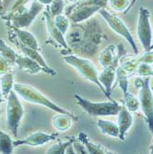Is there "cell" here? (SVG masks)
Listing matches in <instances>:
<instances>
[{
	"mask_svg": "<svg viewBox=\"0 0 153 154\" xmlns=\"http://www.w3.org/2000/svg\"><path fill=\"white\" fill-rule=\"evenodd\" d=\"M43 8L44 5L35 0H17L7 17L10 25L22 29L29 27Z\"/></svg>",
	"mask_w": 153,
	"mask_h": 154,
	"instance_id": "obj_1",
	"label": "cell"
},
{
	"mask_svg": "<svg viewBox=\"0 0 153 154\" xmlns=\"http://www.w3.org/2000/svg\"><path fill=\"white\" fill-rule=\"evenodd\" d=\"M13 90L18 93V95H20L22 99H24L27 102L45 106V107L51 109L52 111L57 112L58 114L68 115L74 119V121L78 120V117L76 116L73 113H71L70 111H68V110L57 105V103H54L50 99H48L45 95H44L41 91H39L37 89H35L32 86L27 85V84L15 83L14 84Z\"/></svg>",
	"mask_w": 153,
	"mask_h": 154,
	"instance_id": "obj_2",
	"label": "cell"
},
{
	"mask_svg": "<svg viewBox=\"0 0 153 154\" xmlns=\"http://www.w3.org/2000/svg\"><path fill=\"white\" fill-rule=\"evenodd\" d=\"M74 98L76 103L84 110L87 114L95 117L117 116L121 109V105L115 100H109L108 102H92L85 99L78 94H75Z\"/></svg>",
	"mask_w": 153,
	"mask_h": 154,
	"instance_id": "obj_3",
	"label": "cell"
},
{
	"mask_svg": "<svg viewBox=\"0 0 153 154\" xmlns=\"http://www.w3.org/2000/svg\"><path fill=\"white\" fill-rule=\"evenodd\" d=\"M64 60L72 67H74L78 72V74L89 81L94 83L98 87L103 94L107 97V93L105 89L103 87L99 80V72L95 65L89 59L77 57L75 54H68L64 57Z\"/></svg>",
	"mask_w": 153,
	"mask_h": 154,
	"instance_id": "obj_4",
	"label": "cell"
},
{
	"mask_svg": "<svg viewBox=\"0 0 153 154\" xmlns=\"http://www.w3.org/2000/svg\"><path fill=\"white\" fill-rule=\"evenodd\" d=\"M24 115V109L17 96V92L12 90L8 96L7 104V121L8 128L13 136L17 137L20 121Z\"/></svg>",
	"mask_w": 153,
	"mask_h": 154,
	"instance_id": "obj_5",
	"label": "cell"
},
{
	"mask_svg": "<svg viewBox=\"0 0 153 154\" xmlns=\"http://www.w3.org/2000/svg\"><path fill=\"white\" fill-rule=\"evenodd\" d=\"M98 12L103 18V20L106 21V23L109 25L111 29H112L115 33H117L118 35L122 36L124 39H126L127 41V43L130 45L134 53L136 55L138 54V49H137V46L136 44V41L134 39V37L132 36L128 27L126 25V23H124L120 18L115 16L114 14L110 13L108 10H106L103 8H102Z\"/></svg>",
	"mask_w": 153,
	"mask_h": 154,
	"instance_id": "obj_6",
	"label": "cell"
},
{
	"mask_svg": "<svg viewBox=\"0 0 153 154\" xmlns=\"http://www.w3.org/2000/svg\"><path fill=\"white\" fill-rule=\"evenodd\" d=\"M150 12L148 8L140 7L138 11L136 35L145 51L150 50L152 44V30L150 25Z\"/></svg>",
	"mask_w": 153,
	"mask_h": 154,
	"instance_id": "obj_7",
	"label": "cell"
},
{
	"mask_svg": "<svg viewBox=\"0 0 153 154\" xmlns=\"http://www.w3.org/2000/svg\"><path fill=\"white\" fill-rule=\"evenodd\" d=\"M139 103L142 113L145 116L148 128L153 134V92L149 84L148 77H144L139 87Z\"/></svg>",
	"mask_w": 153,
	"mask_h": 154,
	"instance_id": "obj_8",
	"label": "cell"
},
{
	"mask_svg": "<svg viewBox=\"0 0 153 154\" xmlns=\"http://www.w3.org/2000/svg\"><path fill=\"white\" fill-rule=\"evenodd\" d=\"M102 8V6L97 4L82 2L68 8V9L66 10V15L68 16V19H70L73 22L79 23L89 20Z\"/></svg>",
	"mask_w": 153,
	"mask_h": 154,
	"instance_id": "obj_9",
	"label": "cell"
},
{
	"mask_svg": "<svg viewBox=\"0 0 153 154\" xmlns=\"http://www.w3.org/2000/svg\"><path fill=\"white\" fill-rule=\"evenodd\" d=\"M57 136L58 134H49L45 132L38 131V132L32 133L30 136H28L24 139H19V140L13 141V144H14V147L20 146V145H29L32 147L43 146L45 143L54 140Z\"/></svg>",
	"mask_w": 153,
	"mask_h": 154,
	"instance_id": "obj_10",
	"label": "cell"
},
{
	"mask_svg": "<svg viewBox=\"0 0 153 154\" xmlns=\"http://www.w3.org/2000/svg\"><path fill=\"white\" fill-rule=\"evenodd\" d=\"M11 32L14 36V39L11 38V40L14 43H19L29 48L40 50L37 39L32 33L27 32L26 30H22L20 28L14 27L12 25H11Z\"/></svg>",
	"mask_w": 153,
	"mask_h": 154,
	"instance_id": "obj_11",
	"label": "cell"
},
{
	"mask_svg": "<svg viewBox=\"0 0 153 154\" xmlns=\"http://www.w3.org/2000/svg\"><path fill=\"white\" fill-rule=\"evenodd\" d=\"M118 128H119V139L124 140V137L133 125V116L131 112L127 109L126 106H122L118 113Z\"/></svg>",
	"mask_w": 153,
	"mask_h": 154,
	"instance_id": "obj_12",
	"label": "cell"
},
{
	"mask_svg": "<svg viewBox=\"0 0 153 154\" xmlns=\"http://www.w3.org/2000/svg\"><path fill=\"white\" fill-rule=\"evenodd\" d=\"M17 46L22 51V53L27 55V57H29L30 58L33 59L34 61H36L41 66H43L44 69H45V72L52 75V76H55L57 74V72L54 70V69L51 68L45 62V60L44 59V57H41V54H40L39 50H36V49H32V48H29L25 45H22L19 43H16Z\"/></svg>",
	"mask_w": 153,
	"mask_h": 154,
	"instance_id": "obj_13",
	"label": "cell"
},
{
	"mask_svg": "<svg viewBox=\"0 0 153 154\" xmlns=\"http://www.w3.org/2000/svg\"><path fill=\"white\" fill-rule=\"evenodd\" d=\"M116 79V68L115 67H106L99 74V80L103 87L105 89L107 93V98L112 100L111 98V92L113 90L114 81Z\"/></svg>",
	"mask_w": 153,
	"mask_h": 154,
	"instance_id": "obj_14",
	"label": "cell"
},
{
	"mask_svg": "<svg viewBox=\"0 0 153 154\" xmlns=\"http://www.w3.org/2000/svg\"><path fill=\"white\" fill-rule=\"evenodd\" d=\"M16 65L20 67V69L26 72H29L32 74H36L39 73L40 71H44L45 69L41 66L36 61H34L33 59L30 58L27 55H20L18 54V57L16 60Z\"/></svg>",
	"mask_w": 153,
	"mask_h": 154,
	"instance_id": "obj_15",
	"label": "cell"
},
{
	"mask_svg": "<svg viewBox=\"0 0 153 154\" xmlns=\"http://www.w3.org/2000/svg\"><path fill=\"white\" fill-rule=\"evenodd\" d=\"M115 46L109 45L102 51L99 57V61L103 68L106 67H117L118 57L115 54Z\"/></svg>",
	"mask_w": 153,
	"mask_h": 154,
	"instance_id": "obj_16",
	"label": "cell"
},
{
	"mask_svg": "<svg viewBox=\"0 0 153 154\" xmlns=\"http://www.w3.org/2000/svg\"><path fill=\"white\" fill-rule=\"evenodd\" d=\"M78 141H80L84 145L85 149H87L88 153L90 154H104V153H111V151L101 144H97L90 141L88 135L84 132H80L78 136Z\"/></svg>",
	"mask_w": 153,
	"mask_h": 154,
	"instance_id": "obj_17",
	"label": "cell"
},
{
	"mask_svg": "<svg viewBox=\"0 0 153 154\" xmlns=\"http://www.w3.org/2000/svg\"><path fill=\"white\" fill-rule=\"evenodd\" d=\"M44 15L46 17V25H47V29H48V32L50 33V35L54 38V40H55L57 44H59L62 47L66 48V49H68V45L66 43V41L65 40L64 38V34L57 29V27H55L54 23V19H53V16L49 13H44Z\"/></svg>",
	"mask_w": 153,
	"mask_h": 154,
	"instance_id": "obj_18",
	"label": "cell"
},
{
	"mask_svg": "<svg viewBox=\"0 0 153 154\" xmlns=\"http://www.w3.org/2000/svg\"><path fill=\"white\" fill-rule=\"evenodd\" d=\"M97 127L104 135L113 137H119V128L116 123L105 119H99L98 122H97Z\"/></svg>",
	"mask_w": 153,
	"mask_h": 154,
	"instance_id": "obj_19",
	"label": "cell"
},
{
	"mask_svg": "<svg viewBox=\"0 0 153 154\" xmlns=\"http://www.w3.org/2000/svg\"><path fill=\"white\" fill-rule=\"evenodd\" d=\"M73 121H74V119L70 116L59 114L58 116L54 117L53 124H54V127L57 130L65 132L71 128Z\"/></svg>",
	"mask_w": 153,
	"mask_h": 154,
	"instance_id": "obj_20",
	"label": "cell"
},
{
	"mask_svg": "<svg viewBox=\"0 0 153 154\" xmlns=\"http://www.w3.org/2000/svg\"><path fill=\"white\" fill-rule=\"evenodd\" d=\"M0 54L10 65H16L18 54L3 40H0Z\"/></svg>",
	"mask_w": 153,
	"mask_h": 154,
	"instance_id": "obj_21",
	"label": "cell"
},
{
	"mask_svg": "<svg viewBox=\"0 0 153 154\" xmlns=\"http://www.w3.org/2000/svg\"><path fill=\"white\" fill-rule=\"evenodd\" d=\"M120 63V66L129 74V76H131L136 71V67L140 62L138 61V57H132L126 55V57H123L121 58Z\"/></svg>",
	"mask_w": 153,
	"mask_h": 154,
	"instance_id": "obj_22",
	"label": "cell"
},
{
	"mask_svg": "<svg viewBox=\"0 0 153 154\" xmlns=\"http://www.w3.org/2000/svg\"><path fill=\"white\" fill-rule=\"evenodd\" d=\"M128 78L129 74L121 66H118L116 67V79L124 95L128 91Z\"/></svg>",
	"mask_w": 153,
	"mask_h": 154,
	"instance_id": "obj_23",
	"label": "cell"
},
{
	"mask_svg": "<svg viewBox=\"0 0 153 154\" xmlns=\"http://www.w3.org/2000/svg\"><path fill=\"white\" fill-rule=\"evenodd\" d=\"M13 148L14 144L9 135L0 130V153H12Z\"/></svg>",
	"mask_w": 153,
	"mask_h": 154,
	"instance_id": "obj_24",
	"label": "cell"
},
{
	"mask_svg": "<svg viewBox=\"0 0 153 154\" xmlns=\"http://www.w3.org/2000/svg\"><path fill=\"white\" fill-rule=\"evenodd\" d=\"M0 87L2 90V93L4 97H8L9 92L13 90L14 81H13V74L11 72H7L6 74L2 75L1 78V84Z\"/></svg>",
	"mask_w": 153,
	"mask_h": 154,
	"instance_id": "obj_25",
	"label": "cell"
},
{
	"mask_svg": "<svg viewBox=\"0 0 153 154\" xmlns=\"http://www.w3.org/2000/svg\"><path fill=\"white\" fill-rule=\"evenodd\" d=\"M124 106H126L127 109L128 111H130L131 113L138 111V109L140 108L139 100H138L136 96H134L132 93H130L129 91H127L124 95Z\"/></svg>",
	"mask_w": 153,
	"mask_h": 154,
	"instance_id": "obj_26",
	"label": "cell"
},
{
	"mask_svg": "<svg viewBox=\"0 0 153 154\" xmlns=\"http://www.w3.org/2000/svg\"><path fill=\"white\" fill-rule=\"evenodd\" d=\"M76 139L73 137H70V138H68L66 141H60L57 144H54L53 146H51L48 149H47V153H54V154H62V153H66L67 148L70 146Z\"/></svg>",
	"mask_w": 153,
	"mask_h": 154,
	"instance_id": "obj_27",
	"label": "cell"
},
{
	"mask_svg": "<svg viewBox=\"0 0 153 154\" xmlns=\"http://www.w3.org/2000/svg\"><path fill=\"white\" fill-rule=\"evenodd\" d=\"M54 23L55 27H57L63 34H66L69 29V20L66 16L62 15V14L54 17Z\"/></svg>",
	"mask_w": 153,
	"mask_h": 154,
	"instance_id": "obj_28",
	"label": "cell"
},
{
	"mask_svg": "<svg viewBox=\"0 0 153 154\" xmlns=\"http://www.w3.org/2000/svg\"><path fill=\"white\" fill-rule=\"evenodd\" d=\"M108 2L115 11L124 12L128 8L129 1L128 0H108Z\"/></svg>",
	"mask_w": 153,
	"mask_h": 154,
	"instance_id": "obj_29",
	"label": "cell"
},
{
	"mask_svg": "<svg viewBox=\"0 0 153 154\" xmlns=\"http://www.w3.org/2000/svg\"><path fill=\"white\" fill-rule=\"evenodd\" d=\"M65 8V1L64 0H53L50 8V14L53 17H55L57 15L62 14L63 10Z\"/></svg>",
	"mask_w": 153,
	"mask_h": 154,
	"instance_id": "obj_30",
	"label": "cell"
},
{
	"mask_svg": "<svg viewBox=\"0 0 153 154\" xmlns=\"http://www.w3.org/2000/svg\"><path fill=\"white\" fill-rule=\"evenodd\" d=\"M152 66L149 64L146 63H139L136 67V73L141 76V77H150L151 71H152Z\"/></svg>",
	"mask_w": 153,
	"mask_h": 154,
	"instance_id": "obj_31",
	"label": "cell"
},
{
	"mask_svg": "<svg viewBox=\"0 0 153 154\" xmlns=\"http://www.w3.org/2000/svg\"><path fill=\"white\" fill-rule=\"evenodd\" d=\"M138 61L140 63H146V64H153V51L148 50L146 51L141 57H138Z\"/></svg>",
	"mask_w": 153,
	"mask_h": 154,
	"instance_id": "obj_32",
	"label": "cell"
},
{
	"mask_svg": "<svg viewBox=\"0 0 153 154\" xmlns=\"http://www.w3.org/2000/svg\"><path fill=\"white\" fill-rule=\"evenodd\" d=\"M9 63L0 54V75H4L9 71Z\"/></svg>",
	"mask_w": 153,
	"mask_h": 154,
	"instance_id": "obj_33",
	"label": "cell"
},
{
	"mask_svg": "<svg viewBox=\"0 0 153 154\" xmlns=\"http://www.w3.org/2000/svg\"><path fill=\"white\" fill-rule=\"evenodd\" d=\"M35 1H38L40 3H41L43 5H51L53 0H35Z\"/></svg>",
	"mask_w": 153,
	"mask_h": 154,
	"instance_id": "obj_34",
	"label": "cell"
},
{
	"mask_svg": "<svg viewBox=\"0 0 153 154\" xmlns=\"http://www.w3.org/2000/svg\"><path fill=\"white\" fill-rule=\"evenodd\" d=\"M3 93H2V90H1V87H0V103L2 102V99H3Z\"/></svg>",
	"mask_w": 153,
	"mask_h": 154,
	"instance_id": "obj_35",
	"label": "cell"
},
{
	"mask_svg": "<svg viewBox=\"0 0 153 154\" xmlns=\"http://www.w3.org/2000/svg\"><path fill=\"white\" fill-rule=\"evenodd\" d=\"M150 151H151V153H153V144H152V146L150 148Z\"/></svg>",
	"mask_w": 153,
	"mask_h": 154,
	"instance_id": "obj_36",
	"label": "cell"
},
{
	"mask_svg": "<svg viewBox=\"0 0 153 154\" xmlns=\"http://www.w3.org/2000/svg\"><path fill=\"white\" fill-rule=\"evenodd\" d=\"M150 77H153V69H152V71H151V74H150Z\"/></svg>",
	"mask_w": 153,
	"mask_h": 154,
	"instance_id": "obj_37",
	"label": "cell"
},
{
	"mask_svg": "<svg viewBox=\"0 0 153 154\" xmlns=\"http://www.w3.org/2000/svg\"><path fill=\"white\" fill-rule=\"evenodd\" d=\"M68 1H70V2H75L76 0H68Z\"/></svg>",
	"mask_w": 153,
	"mask_h": 154,
	"instance_id": "obj_38",
	"label": "cell"
},
{
	"mask_svg": "<svg viewBox=\"0 0 153 154\" xmlns=\"http://www.w3.org/2000/svg\"><path fill=\"white\" fill-rule=\"evenodd\" d=\"M0 114H1V109H0Z\"/></svg>",
	"mask_w": 153,
	"mask_h": 154,
	"instance_id": "obj_39",
	"label": "cell"
},
{
	"mask_svg": "<svg viewBox=\"0 0 153 154\" xmlns=\"http://www.w3.org/2000/svg\"><path fill=\"white\" fill-rule=\"evenodd\" d=\"M1 1H2V0H0V3H1Z\"/></svg>",
	"mask_w": 153,
	"mask_h": 154,
	"instance_id": "obj_40",
	"label": "cell"
}]
</instances>
